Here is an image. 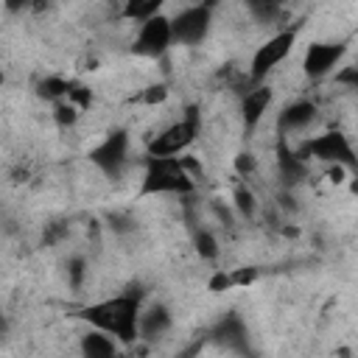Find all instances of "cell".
Wrapping results in <instances>:
<instances>
[{"label":"cell","mask_w":358,"mask_h":358,"mask_svg":"<svg viewBox=\"0 0 358 358\" xmlns=\"http://www.w3.org/2000/svg\"><path fill=\"white\" fill-rule=\"evenodd\" d=\"M143 299L129 296V294H115L98 302H90L84 308L76 310V319H81L90 327H98L103 333H109L112 338H117L120 347H129L137 341V313H140Z\"/></svg>","instance_id":"cell-1"},{"label":"cell","mask_w":358,"mask_h":358,"mask_svg":"<svg viewBox=\"0 0 358 358\" xmlns=\"http://www.w3.org/2000/svg\"><path fill=\"white\" fill-rule=\"evenodd\" d=\"M196 179L185 171L179 157H143L140 196H190Z\"/></svg>","instance_id":"cell-2"},{"label":"cell","mask_w":358,"mask_h":358,"mask_svg":"<svg viewBox=\"0 0 358 358\" xmlns=\"http://www.w3.org/2000/svg\"><path fill=\"white\" fill-rule=\"evenodd\" d=\"M199 131H201V112H199L196 103H190V106H185V112L173 123H168L162 131H157L145 143V154H151V157H179L196 143Z\"/></svg>","instance_id":"cell-3"},{"label":"cell","mask_w":358,"mask_h":358,"mask_svg":"<svg viewBox=\"0 0 358 358\" xmlns=\"http://www.w3.org/2000/svg\"><path fill=\"white\" fill-rule=\"evenodd\" d=\"M299 157H305L308 162H322V165H347L355 168V148L350 143V137L341 129H327L316 137H308L302 145H296Z\"/></svg>","instance_id":"cell-4"},{"label":"cell","mask_w":358,"mask_h":358,"mask_svg":"<svg viewBox=\"0 0 358 358\" xmlns=\"http://www.w3.org/2000/svg\"><path fill=\"white\" fill-rule=\"evenodd\" d=\"M294 45H296V28H282V31L271 34L263 45H257V50L249 59V81L252 84L266 81L291 56Z\"/></svg>","instance_id":"cell-5"},{"label":"cell","mask_w":358,"mask_h":358,"mask_svg":"<svg viewBox=\"0 0 358 358\" xmlns=\"http://www.w3.org/2000/svg\"><path fill=\"white\" fill-rule=\"evenodd\" d=\"M129 151H131V137L126 129H112L106 131V137L90 148V162L109 179H117L126 165H129Z\"/></svg>","instance_id":"cell-6"},{"label":"cell","mask_w":358,"mask_h":358,"mask_svg":"<svg viewBox=\"0 0 358 358\" xmlns=\"http://www.w3.org/2000/svg\"><path fill=\"white\" fill-rule=\"evenodd\" d=\"M213 28V3H193L171 17V34L176 45L196 48L210 36Z\"/></svg>","instance_id":"cell-7"},{"label":"cell","mask_w":358,"mask_h":358,"mask_svg":"<svg viewBox=\"0 0 358 358\" xmlns=\"http://www.w3.org/2000/svg\"><path fill=\"white\" fill-rule=\"evenodd\" d=\"M173 45V34H171V17H165L162 11L143 20L137 28V36L131 42V50L137 56L145 59H162Z\"/></svg>","instance_id":"cell-8"},{"label":"cell","mask_w":358,"mask_h":358,"mask_svg":"<svg viewBox=\"0 0 358 358\" xmlns=\"http://www.w3.org/2000/svg\"><path fill=\"white\" fill-rule=\"evenodd\" d=\"M344 56H347V45L341 42H310L302 53V73L310 81H322L333 76V70L341 64Z\"/></svg>","instance_id":"cell-9"},{"label":"cell","mask_w":358,"mask_h":358,"mask_svg":"<svg viewBox=\"0 0 358 358\" xmlns=\"http://www.w3.org/2000/svg\"><path fill=\"white\" fill-rule=\"evenodd\" d=\"M173 324V313L165 302L159 299H151V302H143L140 305V313H137V341H148L154 344L157 338H162Z\"/></svg>","instance_id":"cell-10"},{"label":"cell","mask_w":358,"mask_h":358,"mask_svg":"<svg viewBox=\"0 0 358 358\" xmlns=\"http://www.w3.org/2000/svg\"><path fill=\"white\" fill-rule=\"evenodd\" d=\"M277 173L282 179L285 187H296L310 176V162L305 157H299V151L288 143V137L277 134Z\"/></svg>","instance_id":"cell-11"},{"label":"cell","mask_w":358,"mask_h":358,"mask_svg":"<svg viewBox=\"0 0 358 358\" xmlns=\"http://www.w3.org/2000/svg\"><path fill=\"white\" fill-rule=\"evenodd\" d=\"M271 101H274V90H271L266 81L252 84V87L241 95V123H243V129H246L249 134L260 126V120L266 117Z\"/></svg>","instance_id":"cell-12"},{"label":"cell","mask_w":358,"mask_h":358,"mask_svg":"<svg viewBox=\"0 0 358 358\" xmlns=\"http://www.w3.org/2000/svg\"><path fill=\"white\" fill-rule=\"evenodd\" d=\"M316 115H319V109H316L313 101L296 98V101H291V103H285L280 109V115H277V131L282 137H291L296 131H305L316 120Z\"/></svg>","instance_id":"cell-13"},{"label":"cell","mask_w":358,"mask_h":358,"mask_svg":"<svg viewBox=\"0 0 358 358\" xmlns=\"http://www.w3.org/2000/svg\"><path fill=\"white\" fill-rule=\"evenodd\" d=\"M78 350H81V355H87V358H115V355L120 352V344H117V338H112L109 333H103V330H98V327H90V330L78 338Z\"/></svg>","instance_id":"cell-14"},{"label":"cell","mask_w":358,"mask_h":358,"mask_svg":"<svg viewBox=\"0 0 358 358\" xmlns=\"http://www.w3.org/2000/svg\"><path fill=\"white\" fill-rule=\"evenodd\" d=\"M210 336H213L218 344H224V347H238V350H243V341H246V324L241 322V316L227 313V316L213 327Z\"/></svg>","instance_id":"cell-15"},{"label":"cell","mask_w":358,"mask_h":358,"mask_svg":"<svg viewBox=\"0 0 358 358\" xmlns=\"http://www.w3.org/2000/svg\"><path fill=\"white\" fill-rule=\"evenodd\" d=\"M70 87H73V78H67V76H56V73H50V76H45V78H39L36 81V98L39 101H48V103H56V101H62V98H67V92H70Z\"/></svg>","instance_id":"cell-16"},{"label":"cell","mask_w":358,"mask_h":358,"mask_svg":"<svg viewBox=\"0 0 358 358\" xmlns=\"http://www.w3.org/2000/svg\"><path fill=\"white\" fill-rule=\"evenodd\" d=\"M120 3H123V6H120V17H123V20H129V22H143V20L154 17V14H159L168 0H120Z\"/></svg>","instance_id":"cell-17"},{"label":"cell","mask_w":358,"mask_h":358,"mask_svg":"<svg viewBox=\"0 0 358 358\" xmlns=\"http://www.w3.org/2000/svg\"><path fill=\"white\" fill-rule=\"evenodd\" d=\"M232 210H235L241 218H255V213H257V199H255L252 187L246 185V179L238 182L235 190H232Z\"/></svg>","instance_id":"cell-18"},{"label":"cell","mask_w":358,"mask_h":358,"mask_svg":"<svg viewBox=\"0 0 358 358\" xmlns=\"http://www.w3.org/2000/svg\"><path fill=\"white\" fill-rule=\"evenodd\" d=\"M257 22H277L282 14V0H243Z\"/></svg>","instance_id":"cell-19"},{"label":"cell","mask_w":358,"mask_h":358,"mask_svg":"<svg viewBox=\"0 0 358 358\" xmlns=\"http://www.w3.org/2000/svg\"><path fill=\"white\" fill-rule=\"evenodd\" d=\"M193 249H196V255L201 260H218V255H221L218 238L210 229H196L193 232Z\"/></svg>","instance_id":"cell-20"},{"label":"cell","mask_w":358,"mask_h":358,"mask_svg":"<svg viewBox=\"0 0 358 358\" xmlns=\"http://www.w3.org/2000/svg\"><path fill=\"white\" fill-rule=\"evenodd\" d=\"M53 106V123L59 126V129H73L76 123H78V117H81V109L76 106V103H70L67 98H62V101H56V103H50Z\"/></svg>","instance_id":"cell-21"},{"label":"cell","mask_w":358,"mask_h":358,"mask_svg":"<svg viewBox=\"0 0 358 358\" xmlns=\"http://www.w3.org/2000/svg\"><path fill=\"white\" fill-rule=\"evenodd\" d=\"M64 268H67V282H70V288H73V291H81L84 282H87V274H90L87 257H84V255H73V257H67Z\"/></svg>","instance_id":"cell-22"},{"label":"cell","mask_w":358,"mask_h":358,"mask_svg":"<svg viewBox=\"0 0 358 358\" xmlns=\"http://www.w3.org/2000/svg\"><path fill=\"white\" fill-rule=\"evenodd\" d=\"M168 95H171V90H168V84H148L140 95H137V101L140 103H145V106H157V103H165L168 101Z\"/></svg>","instance_id":"cell-23"},{"label":"cell","mask_w":358,"mask_h":358,"mask_svg":"<svg viewBox=\"0 0 358 358\" xmlns=\"http://www.w3.org/2000/svg\"><path fill=\"white\" fill-rule=\"evenodd\" d=\"M106 227L115 232V235H131L137 229V221L129 215V213H109L106 215Z\"/></svg>","instance_id":"cell-24"},{"label":"cell","mask_w":358,"mask_h":358,"mask_svg":"<svg viewBox=\"0 0 358 358\" xmlns=\"http://www.w3.org/2000/svg\"><path fill=\"white\" fill-rule=\"evenodd\" d=\"M257 277H260V268H257V266H241V268H229V280H232V288H243V285H252Z\"/></svg>","instance_id":"cell-25"},{"label":"cell","mask_w":358,"mask_h":358,"mask_svg":"<svg viewBox=\"0 0 358 358\" xmlns=\"http://www.w3.org/2000/svg\"><path fill=\"white\" fill-rule=\"evenodd\" d=\"M67 101L76 103V106L84 112V109L92 106V90L84 87V84H78V81H73V87H70V92H67Z\"/></svg>","instance_id":"cell-26"},{"label":"cell","mask_w":358,"mask_h":358,"mask_svg":"<svg viewBox=\"0 0 358 358\" xmlns=\"http://www.w3.org/2000/svg\"><path fill=\"white\" fill-rule=\"evenodd\" d=\"M255 171H257L255 154H252V151H241V154L235 157V173H238V179H249Z\"/></svg>","instance_id":"cell-27"},{"label":"cell","mask_w":358,"mask_h":358,"mask_svg":"<svg viewBox=\"0 0 358 358\" xmlns=\"http://www.w3.org/2000/svg\"><path fill=\"white\" fill-rule=\"evenodd\" d=\"M333 73H336V84L338 87H347V90H355L358 87V67H352V64H344L341 67L338 64Z\"/></svg>","instance_id":"cell-28"},{"label":"cell","mask_w":358,"mask_h":358,"mask_svg":"<svg viewBox=\"0 0 358 358\" xmlns=\"http://www.w3.org/2000/svg\"><path fill=\"white\" fill-rule=\"evenodd\" d=\"M207 288L213 294H221V291H229L232 288V280H229V268H215L213 277L207 280Z\"/></svg>","instance_id":"cell-29"},{"label":"cell","mask_w":358,"mask_h":358,"mask_svg":"<svg viewBox=\"0 0 358 358\" xmlns=\"http://www.w3.org/2000/svg\"><path fill=\"white\" fill-rule=\"evenodd\" d=\"M350 171H352V168H347V165H327V179H330L333 185H344Z\"/></svg>","instance_id":"cell-30"},{"label":"cell","mask_w":358,"mask_h":358,"mask_svg":"<svg viewBox=\"0 0 358 358\" xmlns=\"http://www.w3.org/2000/svg\"><path fill=\"white\" fill-rule=\"evenodd\" d=\"M210 207H213V213H215V218H218V221H221L224 227H235V218H232V210H227V207H221V201H218V199H215V201H213Z\"/></svg>","instance_id":"cell-31"},{"label":"cell","mask_w":358,"mask_h":358,"mask_svg":"<svg viewBox=\"0 0 358 358\" xmlns=\"http://www.w3.org/2000/svg\"><path fill=\"white\" fill-rule=\"evenodd\" d=\"M3 8L8 14H22V11H31V0H3Z\"/></svg>","instance_id":"cell-32"},{"label":"cell","mask_w":358,"mask_h":358,"mask_svg":"<svg viewBox=\"0 0 358 358\" xmlns=\"http://www.w3.org/2000/svg\"><path fill=\"white\" fill-rule=\"evenodd\" d=\"M53 8V0H31V11L34 14H45Z\"/></svg>","instance_id":"cell-33"},{"label":"cell","mask_w":358,"mask_h":358,"mask_svg":"<svg viewBox=\"0 0 358 358\" xmlns=\"http://www.w3.org/2000/svg\"><path fill=\"white\" fill-rule=\"evenodd\" d=\"M0 84H3V73H0Z\"/></svg>","instance_id":"cell-34"}]
</instances>
